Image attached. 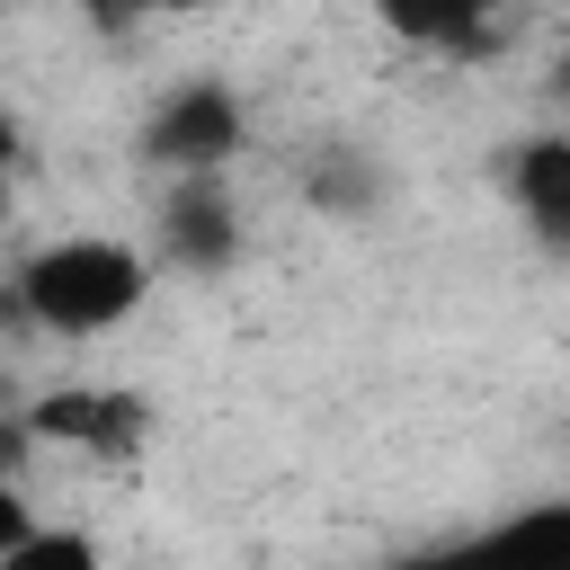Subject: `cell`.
<instances>
[{
	"mask_svg": "<svg viewBox=\"0 0 570 570\" xmlns=\"http://www.w3.org/2000/svg\"><path fill=\"white\" fill-rule=\"evenodd\" d=\"M0 570H107V552L80 525H18L0 534Z\"/></svg>",
	"mask_w": 570,
	"mask_h": 570,
	"instance_id": "cell-9",
	"label": "cell"
},
{
	"mask_svg": "<svg viewBox=\"0 0 570 570\" xmlns=\"http://www.w3.org/2000/svg\"><path fill=\"white\" fill-rule=\"evenodd\" d=\"M134 151H142L160 178H232V160L249 151V98H240L223 71H187V80H169V89L142 107Z\"/></svg>",
	"mask_w": 570,
	"mask_h": 570,
	"instance_id": "cell-2",
	"label": "cell"
},
{
	"mask_svg": "<svg viewBox=\"0 0 570 570\" xmlns=\"http://www.w3.org/2000/svg\"><path fill=\"white\" fill-rule=\"evenodd\" d=\"M303 196H312L321 214H374V205H383V169H374V151H356V142H321V160L303 169Z\"/></svg>",
	"mask_w": 570,
	"mask_h": 570,
	"instance_id": "cell-8",
	"label": "cell"
},
{
	"mask_svg": "<svg viewBox=\"0 0 570 570\" xmlns=\"http://www.w3.org/2000/svg\"><path fill=\"white\" fill-rule=\"evenodd\" d=\"M151 240L187 276H232L240 249H249V214H240L232 178H169L160 187V214H151Z\"/></svg>",
	"mask_w": 570,
	"mask_h": 570,
	"instance_id": "cell-4",
	"label": "cell"
},
{
	"mask_svg": "<svg viewBox=\"0 0 570 570\" xmlns=\"http://www.w3.org/2000/svg\"><path fill=\"white\" fill-rule=\"evenodd\" d=\"M9 294H18V321L27 330L80 347V338H107V330H125L142 312L151 258L134 240H116V232H53V240H36L18 258Z\"/></svg>",
	"mask_w": 570,
	"mask_h": 570,
	"instance_id": "cell-1",
	"label": "cell"
},
{
	"mask_svg": "<svg viewBox=\"0 0 570 570\" xmlns=\"http://www.w3.org/2000/svg\"><path fill=\"white\" fill-rule=\"evenodd\" d=\"M383 27L401 45H419V53H436V62H481V53L508 45V18L499 9H454V0H428V9L419 0H392Z\"/></svg>",
	"mask_w": 570,
	"mask_h": 570,
	"instance_id": "cell-7",
	"label": "cell"
},
{
	"mask_svg": "<svg viewBox=\"0 0 570 570\" xmlns=\"http://www.w3.org/2000/svg\"><path fill=\"white\" fill-rule=\"evenodd\" d=\"M499 178H508V205L534 232V249L570 258V134H517Z\"/></svg>",
	"mask_w": 570,
	"mask_h": 570,
	"instance_id": "cell-6",
	"label": "cell"
},
{
	"mask_svg": "<svg viewBox=\"0 0 570 570\" xmlns=\"http://www.w3.org/2000/svg\"><path fill=\"white\" fill-rule=\"evenodd\" d=\"M392 570H570V499H534L481 534H454V543H428Z\"/></svg>",
	"mask_w": 570,
	"mask_h": 570,
	"instance_id": "cell-5",
	"label": "cell"
},
{
	"mask_svg": "<svg viewBox=\"0 0 570 570\" xmlns=\"http://www.w3.org/2000/svg\"><path fill=\"white\" fill-rule=\"evenodd\" d=\"M18 436L27 445H62V454H98V463H125L142 454L151 436V401L125 392V383H53L18 410Z\"/></svg>",
	"mask_w": 570,
	"mask_h": 570,
	"instance_id": "cell-3",
	"label": "cell"
}]
</instances>
